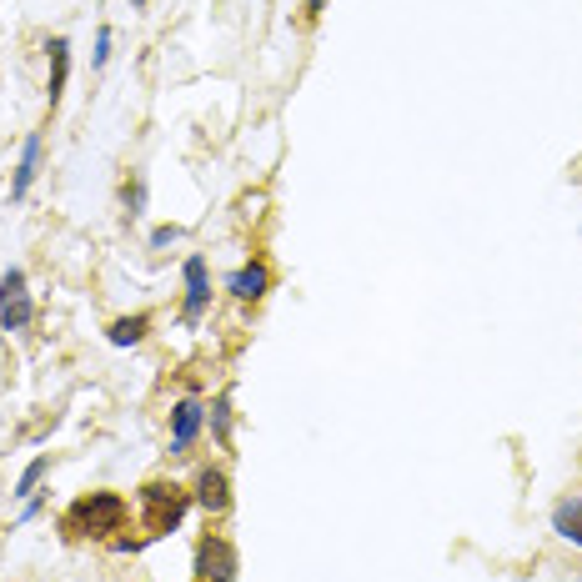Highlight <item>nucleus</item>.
Returning a JSON list of instances; mask_svg holds the SVG:
<instances>
[{
	"mask_svg": "<svg viewBox=\"0 0 582 582\" xmlns=\"http://www.w3.org/2000/svg\"><path fill=\"white\" fill-rule=\"evenodd\" d=\"M131 6H136V11H141V6H146V0H131Z\"/></svg>",
	"mask_w": 582,
	"mask_h": 582,
	"instance_id": "nucleus-19",
	"label": "nucleus"
},
{
	"mask_svg": "<svg viewBox=\"0 0 582 582\" xmlns=\"http://www.w3.org/2000/svg\"><path fill=\"white\" fill-rule=\"evenodd\" d=\"M171 241H181V226H156L151 231V246H171Z\"/></svg>",
	"mask_w": 582,
	"mask_h": 582,
	"instance_id": "nucleus-17",
	"label": "nucleus"
},
{
	"mask_svg": "<svg viewBox=\"0 0 582 582\" xmlns=\"http://www.w3.org/2000/svg\"><path fill=\"white\" fill-rule=\"evenodd\" d=\"M196 582H236L241 577V557H236V547L226 542V537H206L201 547H196Z\"/></svg>",
	"mask_w": 582,
	"mask_h": 582,
	"instance_id": "nucleus-4",
	"label": "nucleus"
},
{
	"mask_svg": "<svg viewBox=\"0 0 582 582\" xmlns=\"http://www.w3.org/2000/svg\"><path fill=\"white\" fill-rule=\"evenodd\" d=\"M111 61V26H101V36H96V66H106Z\"/></svg>",
	"mask_w": 582,
	"mask_h": 582,
	"instance_id": "nucleus-16",
	"label": "nucleus"
},
{
	"mask_svg": "<svg viewBox=\"0 0 582 582\" xmlns=\"http://www.w3.org/2000/svg\"><path fill=\"white\" fill-rule=\"evenodd\" d=\"M552 527H557V537H567V542L582 547V497L557 502V507H552Z\"/></svg>",
	"mask_w": 582,
	"mask_h": 582,
	"instance_id": "nucleus-10",
	"label": "nucleus"
},
{
	"mask_svg": "<svg viewBox=\"0 0 582 582\" xmlns=\"http://www.w3.org/2000/svg\"><path fill=\"white\" fill-rule=\"evenodd\" d=\"M196 502H201L206 512H226V507H231V482H226L221 467H201V472H196Z\"/></svg>",
	"mask_w": 582,
	"mask_h": 582,
	"instance_id": "nucleus-9",
	"label": "nucleus"
},
{
	"mask_svg": "<svg viewBox=\"0 0 582 582\" xmlns=\"http://www.w3.org/2000/svg\"><path fill=\"white\" fill-rule=\"evenodd\" d=\"M226 291L236 302H261L266 291H271V271H266V261H246V266H236L231 276H226Z\"/></svg>",
	"mask_w": 582,
	"mask_h": 582,
	"instance_id": "nucleus-7",
	"label": "nucleus"
},
{
	"mask_svg": "<svg viewBox=\"0 0 582 582\" xmlns=\"http://www.w3.org/2000/svg\"><path fill=\"white\" fill-rule=\"evenodd\" d=\"M322 11V0H307V16H317Z\"/></svg>",
	"mask_w": 582,
	"mask_h": 582,
	"instance_id": "nucleus-18",
	"label": "nucleus"
},
{
	"mask_svg": "<svg viewBox=\"0 0 582 582\" xmlns=\"http://www.w3.org/2000/svg\"><path fill=\"white\" fill-rule=\"evenodd\" d=\"M186 507H191V492L186 487H176V482H146L141 487V527H146V537H166V532H176L181 527V517H186Z\"/></svg>",
	"mask_w": 582,
	"mask_h": 582,
	"instance_id": "nucleus-1",
	"label": "nucleus"
},
{
	"mask_svg": "<svg viewBox=\"0 0 582 582\" xmlns=\"http://www.w3.org/2000/svg\"><path fill=\"white\" fill-rule=\"evenodd\" d=\"M181 276H186V307H181V322L196 327V322L206 317V307H211V276H206V261H201V256H186Z\"/></svg>",
	"mask_w": 582,
	"mask_h": 582,
	"instance_id": "nucleus-6",
	"label": "nucleus"
},
{
	"mask_svg": "<svg viewBox=\"0 0 582 582\" xmlns=\"http://www.w3.org/2000/svg\"><path fill=\"white\" fill-rule=\"evenodd\" d=\"M211 432H216V442H231V397L226 392L211 402Z\"/></svg>",
	"mask_w": 582,
	"mask_h": 582,
	"instance_id": "nucleus-13",
	"label": "nucleus"
},
{
	"mask_svg": "<svg viewBox=\"0 0 582 582\" xmlns=\"http://www.w3.org/2000/svg\"><path fill=\"white\" fill-rule=\"evenodd\" d=\"M126 517H131V507H126L121 492H91V497H81V502L66 512V527H71L76 537H106V532H121Z\"/></svg>",
	"mask_w": 582,
	"mask_h": 582,
	"instance_id": "nucleus-2",
	"label": "nucleus"
},
{
	"mask_svg": "<svg viewBox=\"0 0 582 582\" xmlns=\"http://www.w3.org/2000/svg\"><path fill=\"white\" fill-rule=\"evenodd\" d=\"M46 467H51V462H46V457H36V462H31V467H26L21 477H16V497H36V487H41Z\"/></svg>",
	"mask_w": 582,
	"mask_h": 582,
	"instance_id": "nucleus-14",
	"label": "nucleus"
},
{
	"mask_svg": "<svg viewBox=\"0 0 582 582\" xmlns=\"http://www.w3.org/2000/svg\"><path fill=\"white\" fill-rule=\"evenodd\" d=\"M121 201H126V211H131V216H141V211H146V176H131V181H126V191H121Z\"/></svg>",
	"mask_w": 582,
	"mask_h": 582,
	"instance_id": "nucleus-15",
	"label": "nucleus"
},
{
	"mask_svg": "<svg viewBox=\"0 0 582 582\" xmlns=\"http://www.w3.org/2000/svg\"><path fill=\"white\" fill-rule=\"evenodd\" d=\"M41 151H46V141L31 131L26 146H21V166H16V176H11V201H26V196H31V186H36V176H41Z\"/></svg>",
	"mask_w": 582,
	"mask_h": 582,
	"instance_id": "nucleus-8",
	"label": "nucleus"
},
{
	"mask_svg": "<svg viewBox=\"0 0 582 582\" xmlns=\"http://www.w3.org/2000/svg\"><path fill=\"white\" fill-rule=\"evenodd\" d=\"M201 422H206V407L196 397H181L171 407V442H166V457H186L201 437Z\"/></svg>",
	"mask_w": 582,
	"mask_h": 582,
	"instance_id": "nucleus-5",
	"label": "nucleus"
},
{
	"mask_svg": "<svg viewBox=\"0 0 582 582\" xmlns=\"http://www.w3.org/2000/svg\"><path fill=\"white\" fill-rule=\"evenodd\" d=\"M46 51H51V106H56V101H61V91H66V76H71V41H66V36H56Z\"/></svg>",
	"mask_w": 582,
	"mask_h": 582,
	"instance_id": "nucleus-11",
	"label": "nucleus"
},
{
	"mask_svg": "<svg viewBox=\"0 0 582 582\" xmlns=\"http://www.w3.org/2000/svg\"><path fill=\"white\" fill-rule=\"evenodd\" d=\"M36 322V302H31V286H26V271L11 266L0 276V327L6 332H26Z\"/></svg>",
	"mask_w": 582,
	"mask_h": 582,
	"instance_id": "nucleus-3",
	"label": "nucleus"
},
{
	"mask_svg": "<svg viewBox=\"0 0 582 582\" xmlns=\"http://www.w3.org/2000/svg\"><path fill=\"white\" fill-rule=\"evenodd\" d=\"M146 327H151L146 317H121V322H111V332H106V337H111L116 347H136V342L146 337Z\"/></svg>",
	"mask_w": 582,
	"mask_h": 582,
	"instance_id": "nucleus-12",
	"label": "nucleus"
}]
</instances>
